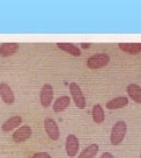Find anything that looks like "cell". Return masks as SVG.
Segmentation results:
<instances>
[{
  "instance_id": "cell-1",
  "label": "cell",
  "mask_w": 141,
  "mask_h": 158,
  "mask_svg": "<svg viewBox=\"0 0 141 158\" xmlns=\"http://www.w3.org/2000/svg\"><path fill=\"white\" fill-rule=\"evenodd\" d=\"M127 133V124L125 121H118L113 124L110 134V142L112 145H119L124 141Z\"/></svg>"
},
{
  "instance_id": "cell-2",
  "label": "cell",
  "mask_w": 141,
  "mask_h": 158,
  "mask_svg": "<svg viewBox=\"0 0 141 158\" xmlns=\"http://www.w3.org/2000/svg\"><path fill=\"white\" fill-rule=\"evenodd\" d=\"M110 63V56L108 54H96L87 59V66L92 70L105 68Z\"/></svg>"
},
{
  "instance_id": "cell-3",
  "label": "cell",
  "mask_w": 141,
  "mask_h": 158,
  "mask_svg": "<svg viewBox=\"0 0 141 158\" xmlns=\"http://www.w3.org/2000/svg\"><path fill=\"white\" fill-rule=\"evenodd\" d=\"M69 93L72 94L74 104L79 109L86 108V98L83 95L82 89H80V86L78 84H75V83L69 84Z\"/></svg>"
},
{
  "instance_id": "cell-4",
  "label": "cell",
  "mask_w": 141,
  "mask_h": 158,
  "mask_svg": "<svg viewBox=\"0 0 141 158\" xmlns=\"http://www.w3.org/2000/svg\"><path fill=\"white\" fill-rule=\"evenodd\" d=\"M44 129H45V133L49 136L50 139L58 141L59 137H60V131H59L58 124L53 118H46L44 120Z\"/></svg>"
},
{
  "instance_id": "cell-5",
  "label": "cell",
  "mask_w": 141,
  "mask_h": 158,
  "mask_svg": "<svg viewBox=\"0 0 141 158\" xmlns=\"http://www.w3.org/2000/svg\"><path fill=\"white\" fill-rule=\"evenodd\" d=\"M79 149H80V143H79L78 137L73 134H69L65 143V150H66L67 156L71 158L75 157L79 152Z\"/></svg>"
},
{
  "instance_id": "cell-6",
  "label": "cell",
  "mask_w": 141,
  "mask_h": 158,
  "mask_svg": "<svg viewBox=\"0 0 141 158\" xmlns=\"http://www.w3.org/2000/svg\"><path fill=\"white\" fill-rule=\"evenodd\" d=\"M39 100H41V104L43 107H49L50 105L52 104V100H53V87H52V85H43V87L41 89V93H39Z\"/></svg>"
},
{
  "instance_id": "cell-7",
  "label": "cell",
  "mask_w": 141,
  "mask_h": 158,
  "mask_svg": "<svg viewBox=\"0 0 141 158\" xmlns=\"http://www.w3.org/2000/svg\"><path fill=\"white\" fill-rule=\"evenodd\" d=\"M0 97L6 105H13L15 101V95L10 86L6 83H0Z\"/></svg>"
},
{
  "instance_id": "cell-8",
  "label": "cell",
  "mask_w": 141,
  "mask_h": 158,
  "mask_svg": "<svg viewBox=\"0 0 141 158\" xmlns=\"http://www.w3.org/2000/svg\"><path fill=\"white\" fill-rule=\"evenodd\" d=\"M31 128L29 126H22L20 127L16 131H14L13 134V141L15 143H22V142H25L28 138H30L31 136Z\"/></svg>"
},
{
  "instance_id": "cell-9",
  "label": "cell",
  "mask_w": 141,
  "mask_h": 158,
  "mask_svg": "<svg viewBox=\"0 0 141 158\" xmlns=\"http://www.w3.org/2000/svg\"><path fill=\"white\" fill-rule=\"evenodd\" d=\"M22 123V118L20 115H14L12 118H7L5 122L1 126V130L4 133H8V131H12L13 129L20 127V124Z\"/></svg>"
},
{
  "instance_id": "cell-10",
  "label": "cell",
  "mask_w": 141,
  "mask_h": 158,
  "mask_svg": "<svg viewBox=\"0 0 141 158\" xmlns=\"http://www.w3.org/2000/svg\"><path fill=\"white\" fill-rule=\"evenodd\" d=\"M128 105V98L127 97H118V98H113L111 100H109L105 105V107L110 110H113V109H120L126 107Z\"/></svg>"
},
{
  "instance_id": "cell-11",
  "label": "cell",
  "mask_w": 141,
  "mask_h": 158,
  "mask_svg": "<svg viewBox=\"0 0 141 158\" xmlns=\"http://www.w3.org/2000/svg\"><path fill=\"white\" fill-rule=\"evenodd\" d=\"M20 45L18 43H2L0 45L1 57H10L18 52Z\"/></svg>"
},
{
  "instance_id": "cell-12",
  "label": "cell",
  "mask_w": 141,
  "mask_h": 158,
  "mask_svg": "<svg viewBox=\"0 0 141 158\" xmlns=\"http://www.w3.org/2000/svg\"><path fill=\"white\" fill-rule=\"evenodd\" d=\"M71 104V98L68 95H63V97H59V98L56 99L53 104V112L54 113H60L65 109L67 108Z\"/></svg>"
},
{
  "instance_id": "cell-13",
  "label": "cell",
  "mask_w": 141,
  "mask_h": 158,
  "mask_svg": "<svg viewBox=\"0 0 141 158\" xmlns=\"http://www.w3.org/2000/svg\"><path fill=\"white\" fill-rule=\"evenodd\" d=\"M128 97L136 104H141V87L136 84H130L126 87Z\"/></svg>"
},
{
  "instance_id": "cell-14",
  "label": "cell",
  "mask_w": 141,
  "mask_h": 158,
  "mask_svg": "<svg viewBox=\"0 0 141 158\" xmlns=\"http://www.w3.org/2000/svg\"><path fill=\"white\" fill-rule=\"evenodd\" d=\"M118 48L130 55H138L141 52V43H118Z\"/></svg>"
},
{
  "instance_id": "cell-15",
  "label": "cell",
  "mask_w": 141,
  "mask_h": 158,
  "mask_svg": "<svg viewBox=\"0 0 141 158\" xmlns=\"http://www.w3.org/2000/svg\"><path fill=\"white\" fill-rule=\"evenodd\" d=\"M57 47H58L60 50H63L65 52L72 55L74 57H79V56L81 55L80 48H78V47L75 44H73V43H63V42H59V43H57Z\"/></svg>"
},
{
  "instance_id": "cell-16",
  "label": "cell",
  "mask_w": 141,
  "mask_h": 158,
  "mask_svg": "<svg viewBox=\"0 0 141 158\" xmlns=\"http://www.w3.org/2000/svg\"><path fill=\"white\" fill-rule=\"evenodd\" d=\"M92 121L95 123H102L104 122V118H105V114H104V110H103L102 106L100 104H96L92 106Z\"/></svg>"
},
{
  "instance_id": "cell-17",
  "label": "cell",
  "mask_w": 141,
  "mask_h": 158,
  "mask_svg": "<svg viewBox=\"0 0 141 158\" xmlns=\"http://www.w3.org/2000/svg\"><path fill=\"white\" fill-rule=\"evenodd\" d=\"M98 150H100L98 144H90V145H88L87 148L83 149L82 151L80 152L78 158H94L97 155Z\"/></svg>"
},
{
  "instance_id": "cell-18",
  "label": "cell",
  "mask_w": 141,
  "mask_h": 158,
  "mask_svg": "<svg viewBox=\"0 0 141 158\" xmlns=\"http://www.w3.org/2000/svg\"><path fill=\"white\" fill-rule=\"evenodd\" d=\"M31 158H51L48 152H36Z\"/></svg>"
},
{
  "instance_id": "cell-19",
  "label": "cell",
  "mask_w": 141,
  "mask_h": 158,
  "mask_svg": "<svg viewBox=\"0 0 141 158\" xmlns=\"http://www.w3.org/2000/svg\"><path fill=\"white\" fill-rule=\"evenodd\" d=\"M101 158H115V156L110 152H103L101 155Z\"/></svg>"
},
{
  "instance_id": "cell-20",
  "label": "cell",
  "mask_w": 141,
  "mask_h": 158,
  "mask_svg": "<svg viewBox=\"0 0 141 158\" xmlns=\"http://www.w3.org/2000/svg\"><path fill=\"white\" fill-rule=\"evenodd\" d=\"M90 47V43H81V48L83 49H88Z\"/></svg>"
},
{
  "instance_id": "cell-21",
  "label": "cell",
  "mask_w": 141,
  "mask_h": 158,
  "mask_svg": "<svg viewBox=\"0 0 141 158\" xmlns=\"http://www.w3.org/2000/svg\"><path fill=\"white\" fill-rule=\"evenodd\" d=\"M140 158H141V155H140Z\"/></svg>"
}]
</instances>
